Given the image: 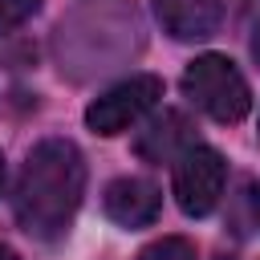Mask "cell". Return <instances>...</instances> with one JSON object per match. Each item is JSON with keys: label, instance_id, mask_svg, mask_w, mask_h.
Instances as JSON below:
<instances>
[{"label": "cell", "instance_id": "cell-1", "mask_svg": "<svg viewBox=\"0 0 260 260\" xmlns=\"http://www.w3.org/2000/svg\"><path fill=\"white\" fill-rule=\"evenodd\" d=\"M85 195V158L69 138H45L28 150L16 191H12V211L16 223L37 236V240H57L73 223L77 207Z\"/></svg>", "mask_w": 260, "mask_h": 260}, {"label": "cell", "instance_id": "cell-2", "mask_svg": "<svg viewBox=\"0 0 260 260\" xmlns=\"http://www.w3.org/2000/svg\"><path fill=\"white\" fill-rule=\"evenodd\" d=\"M183 93L195 110H203L215 122H240L252 110V89L232 57L223 53H199L183 69Z\"/></svg>", "mask_w": 260, "mask_h": 260}, {"label": "cell", "instance_id": "cell-3", "mask_svg": "<svg viewBox=\"0 0 260 260\" xmlns=\"http://www.w3.org/2000/svg\"><path fill=\"white\" fill-rule=\"evenodd\" d=\"M162 98V77H154V73H138V77H126V81H118L114 89H106L102 98H93L89 106H85V126L93 130V134H122V130H130L154 102Z\"/></svg>", "mask_w": 260, "mask_h": 260}, {"label": "cell", "instance_id": "cell-4", "mask_svg": "<svg viewBox=\"0 0 260 260\" xmlns=\"http://www.w3.org/2000/svg\"><path fill=\"white\" fill-rule=\"evenodd\" d=\"M223 183H228V162L219 150L195 142L175 158V199L187 215H195V219L211 215L223 195Z\"/></svg>", "mask_w": 260, "mask_h": 260}, {"label": "cell", "instance_id": "cell-5", "mask_svg": "<svg viewBox=\"0 0 260 260\" xmlns=\"http://www.w3.org/2000/svg\"><path fill=\"white\" fill-rule=\"evenodd\" d=\"M158 211H162V195L146 179L126 175V179H114L106 187V215L122 228H146L158 219Z\"/></svg>", "mask_w": 260, "mask_h": 260}, {"label": "cell", "instance_id": "cell-6", "mask_svg": "<svg viewBox=\"0 0 260 260\" xmlns=\"http://www.w3.org/2000/svg\"><path fill=\"white\" fill-rule=\"evenodd\" d=\"M154 16L175 41H207L223 20V0H154Z\"/></svg>", "mask_w": 260, "mask_h": 260}, {"label": "cell", "instance_id": "cell-7", "mask_svg": "<svg viewBox=\"0 0 260 260\" xmlns=\"http://www.w3.org/2000/svg\"><path fill=\"white\" fill-rule=\"evenodd\" d=\"M187 146H195L191 142V126L175 110H162L146 130H138V142H134V150L142 158H150V162H175Z\"/></svg>", "mask_w": 260, "mask_h": 260}, {"label": "cell", "instance_id": "cell-8", "mask_svg": "<svg viewBox=\"0 0 260 260\" xmlns=\"http://www.w3.org/2000/svg\"><path fill=\"white\" fill-rule=\"evenodd\" d=\"M138 260H199V252H195V244L183 240V236H162V240L146 244V248L138 252Z\"/></svg>", "mask_w": 260, "mask_h": 260}, {"label": "cell", "instance_id": "cell-9", "mask_svg": "<svg viewBox=\"0 0 260 260\" xmlns=\"http://www.w3.org/2000/svg\"><path fill=\"white\" fill-rule=\"evenodd\" d=\"M37 8H41V0H0V32L24 24Z\"/></svg>", "mask_w": 260, "mask_h": 260}, {"label": "cell", "instance_id": "cell-10", "mask_svg": "<svg viewBox=\"0 0 260 260\" xmlns=\"http://www.w3.org/2000/svg\"><path fill=\"white\" fill-rule=\"evenodd\" d=\"M252 57L260 61V20H256V32H252Z\"/></svg>", "mask_w": 260, "mask_h": 260}, {"label": "cell", "instance_id": "cell-11", "mask_svg": "<svg viewBox=\"0 0 260 260\" xmlns=\"http://www.w3.org/2000/svg\"><path fill=\"white\" fill-rule=\"evenodd\" d=\"M0 260H20V256H16V252H12L8 244H0Z\"/></svg>", "mask_w": 260, "mask_h": 260}, {"label": "cell", "instance_id": "cell-12", "mask_svg": "<svg viewBox=\"0 0 260 260\" xmlns=\"http://www.w3.org/2000/svg\"><path fill=\"white\" fill-rule=\"evenodd\" d=\"M252 207H256V219H260V183H256V191H252Z\"/></svg>", "mask_w": 260, "mask_h": 260}, {"label": "cell", "instance_id": "cell-13", "mask_svg": "<svg viewBox=\"0 0 260 260\" xmlns=\"http://www.w3.org/2000/svg\"><path fill=\"white\" fill-rule=\"evenodd\" d=\"M0 191H4V150H0Z\"/></svg>", "mask_w": 260, "mask_h": 260}]
</instances>
